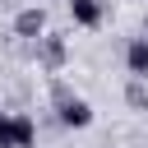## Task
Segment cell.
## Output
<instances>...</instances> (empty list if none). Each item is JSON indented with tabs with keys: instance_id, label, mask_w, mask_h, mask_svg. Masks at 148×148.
<instances>
[{
	"instance_id": "277c9868",
	"label": "cell",
	"mask_w": 148,
	"mask_h": 148,
	"mask_svg": "<svg viewBox=\"0 0 148 148\" xmlns=\"http://www.w3.org/2000/svg\"><path fill=\"white\" fill-rule=\"evenodd\" d=\"M69 14H74V23H83V28H97V23H102V5H97V0H69Z\"/></svg>"
},
{
	"instance_id": "6da1fadb",
	"label": "cell",
	"mask_w": 148,
	"mask_h": 148,
	"mask_svg": "<svg viewBox=\"0 0 148 148\" xmlns=\"http://www.w3.org/2000/svg\"><path fill=\"white\" fill-rule=\"evenodd\" d=\"M56 102H60V120H65V125H79V130L92 125V106H88L83 97H69L65 88H56Z\"/></svg>"
},
{
	"instance_id": "7a4b0ae2",
	"label": "cell",
	"mask_w": 148,
	"mask_h": 148,
	"mask_svg": "<svg viewBox=\"0 0 148 148\" xmlns=\"http://www.w3.org/2000/svg\"><path fill=\"white\" fill-rule=\"evenodd\" d=\"M125 65H130V74H134V79H148V37H134V42H130Z\"/></svg>"
},
{
	"instance_id": "5b68a950",
	"label": "cell",
	"mask_w": 148,
	"mask_h": 148,
	"mask_svg": "<svg viewBox=\"0 0 148 148\" xmlns=\"http://www.w3.org/2000/svg\"><path fill=\"white\" fill-rule=\"evenodd\" d=\"M42 60H46V65H60V60H65V42H60V37H42Z\"/></svg>"
},
{
	"instance_id": "3957f363",
	"label": "cell",
	"mask_w": 148,
	"mask_h": 148,
	"mask_svg": "<svg viewBox=\"0 0 148 148\" xmlns=\"http://www.w3.org/2000/svg\"><path fill=\"white\" fill-rule=\"evenodd\" d=\"M14 28H18V37H42V32H46V14H42V9H23V14L14 18Z\"/></svg>"
}]
</instances>
